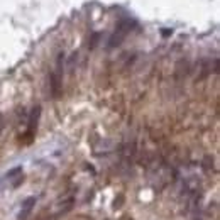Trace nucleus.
Wrapping results in <instances>:
<instances>
[{
	"label": "nucleus",
	"instance_id": "obj_3",
	"mask_svg": "<svg viewBox=\"0 0 220 220\" xmlns=\"http://www.w3.org/2000/svg\"><path fill=\"white\" fill-rule=\"evenodd\" d=\"M20 171H22V168H19V166H17V168L10 169V171L5 174V178H3V180H12V178H14V176H17V174H19Z\"/></svg>",
	"mask_w": 220,
	"mask_h": 220
},
{
	"label": "nucleus",
	"instance_id": "obj_1",
	"mask_svg": "<svg viewBox=\"0 0 220 220\" xmlns=\"http://www.w3.org/2000/svg\"><path fill=\"white\" fill-rule=\"evenodd\" d=\"M39 114H41V107H36L32 110L31 117H29V125H27V139H31L36 132V127H37V119H39Z\"/></svg>",
	"mask_w": 220,
	"mask_h": 220
},
{
	"label": "nucleus",
	"instance_id": "obj_4",
	"mask_svg": "<svg viewBox=\"0 0 220 220\" xmlns=\"http://www.w3.org/2000/svg\"><path fill=\"white\" fill-rule=\"evenodd\" d=\"M98 39H100V34H98V32H95V34L92 36V41H90V48H95L97 46V43H98Z\"/></svg>",
	"mask_w": 220,
	"mask_h": 220
},
{
	"label": "nucleus",
	"instance_id": "obj_2",
	"mask_svg": "<svg viewBox=\"0 0 220 220\" xmlns=\"http://www.w3.org/2000/svg\"><path fill=\"white\" fill-rule=\"evenodd\" d=\"M36 205V197H29L22 202V207H20V213H19V220H26L29 212L32 210V207Z\"/></svg>",
	"mask_w": 220,
	"mask_h": 220
}]
</instances>
